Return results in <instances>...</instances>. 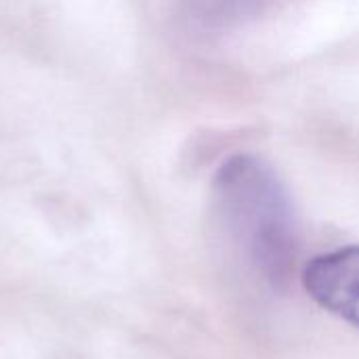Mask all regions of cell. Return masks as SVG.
<instances>
[{"label":"cell","mask_w":359,"mask_h":359,"mask_svg":"<svg viewBox=\"0 0 359 359\" xmlns=\"http://www.w3.org/2000/svg\"><path fill=\"white\" fill-rule=\"evenodd\" d=\"M196 19L208 25L229 23L246 15L257 0H187Z\"/></svg>","instance_id":"3957f363"},{"label":"cell","mask_w":359,"mask_h":359,"mask_svg":"<svg viewBox=\"0 0 359 359\" xmlns=\"http://www.w3.org/2000/svg\"><path fill=\"white\" fill-rule=\"evenodd\" d=\"M309 297L359 330V246L316 257L303 273Z\"/></svg>","instance_id":"7a4b0ae2"},{"label":"cell","mask_w":359,"mask_h":359,"mask_svg":"<svg viewBox=\"0 0 359 359\" xmlns=\"http://www.w3.org/2000/svg\"><path fill=\"white\" fill-rule=\"evenodd\" d=\"M212 202L227 236L276 290L288 286L299 236L290 196L273 168L257 156L227 158L212 181Z\"/></svg>","instance_id":"6da1fadb"}]
</instances>
